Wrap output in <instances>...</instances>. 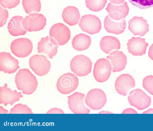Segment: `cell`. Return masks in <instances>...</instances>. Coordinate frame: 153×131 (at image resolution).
<instances>
[{
    "instance_id": "obj_36",
    "label": "cell",
    "mask_w": 153,
    "mask_h": 131,
    "mask_svg": "<svg viewBox=\"0 0 153 131\" xmlns=\"http://www.w3.org/2000/svg\"><path fill=\"white\" fill-rule=\"evenodd\" d=\"M111 2L115 4H120L124 2L126 0H109Z\"/></svg>"
},
{
    "instance_id": "obj_24",
    "label": "cell",
    "mask_w": 153,
    "mask_h": 131,
    "mask_svg": "<svg viewBox=\"0 0 153 131\" xmlns=\"http://www.w3.org/2000/svg\"><path fill=\"white\" fill-rule=\"evenodd\" d=\"M62 16L65 22L70 26H73L78 23L80 15L77 7L69 6L64 9L62 12Z\"/></svg>"
},
{
    "instance_id": "obj_12",
    "label": "cell",
    "mask_w": 153,
    "mask_h": 131,
    "mask_svg": "<svg viewBox=\"0 0 153 131\" xmlns=\"http://www.w3.org/2000/svg\"><path fill=\"white\" fill-rule=\"evenodd\" d=\"M85 95L76 92L68 96V103L70 109L74 114H88L90 110L84 103Z\"/></svg>"
},
{
    "instance_id": "obj_33",
    "label": "cell",
    "mask_w": 153,
    "mask_h": 131,
    "mask_svg": "<svg viewBox=\"0 0 153 131\" xmlns=\"http://www.w3.org/2000/svg\"><path fill=\"white\" fill-rule=\"evenodd\" d=\"M46 113H64V112L60 109L53 108L49 110Z\"/></svg>"
},
{
    "instance_id": "obj_37",
    "label": "cell",
    "mask_w": 153,
    "mask_h": 131,
    "mask_svg": "<svg viewBox=\"0 0 153 131\" xmlns=\"http://www.w3.org/2000/svg\"><path fill=\"white\" fill-rule=\"evenodd\" d=\"M153 113V109H149L143 112V113Z\"/></svg>"
},
{
    "instance_id": "obj_19",
    "label": "cell",
    "mask_w": 153,
    "mask_h": 131,
    "mask_svg": "<svg viewBox=\"0 0 153 131\" xmlns=\"http://www.w3.org/2000/svg\"><path fill=\"white\" fill-rule=\"evenodd\" d=\"M23 97L21 92H17L16 89L12 90L7 87V83L0 87V104H3L5 106L8 104L12 105L16 102L19 101Z\"/></svg>"
},
{
    "instance_id": "obj_11",
    "label": "cell",
    "mask_w": 153,
    "mask_h": 131,
    "mask_svg": "<svg viewBox=\"0 0 153 131\" xmlns=\"http://www.w3.org/2000/svg\"><path fill=\"white\" fill-rule=\"evenodd\" d=\"M50 37L54 39L58 45H63L69 40L71 33L69 28L64 24L58 23L53 25L49 32Z\"/></svg>"
},
{
    "instance_id": "obj_30",
    "label": "cell",
    "mask_w": 153,
    "mask_h": 131,
    "mask_svg": "<svg viewBox=\"0 0 153 131\" xmlns=\"http://www.w3.org/2000/svg\"><path fill=\"white\" fill-rule=\"evenodd\" d=\"M143 87L152 95H153V75L145 77L142 81Z\"/></svg>"
},
{
    "instance_id": "obj_29",
    "label": "cell",
    "mask_w": 153,
    "mask_h": 131,
    "mask_svg": "<svg viewBox=\"0 0 153 131\" xmlns=\"http://www.w3.org/2000/svg\"><path fill=\"white\" fill-rule=\"evenodd\" d=\"M134 6L142 9L153 7V0H128Z\"/></svg>"
},
{
    "instance_id": "obj_21",
    "label": "cell",
    "mask_w": 153,
    "mask_h": 131,
    "mask_svg": "<svg viewBox=\"0 0 153 131\" xmlns=\"http://www.w3.org/2000/svg\"><path fill=\"white\" fill-rule=\"evenodd\" d=\"M126 22L125 19L120 21L113 20L107 15L105 18L104 26L106 31L109 33L116 35L122 33L126 27Z\"/></svg>"
},
{
    "instance_id": "obj_34",
    "label": "cell",
    "mask_w": 153,
    "mask_h": 131,
    "mask_svg": "<svg viewBox=\"0 0 153 131\" xmlns=\"http://www.w3.org/2000/svg\"><path fill=\"white\" fill-rule=\"evenodd\" d=\"M122 113L137 114V112L133 108H128L124 110Z\"/></svg>"
},
{
    "instance_id": "obj_10",
    "label": "cell",
    "mask_w": 153,
    "mask_h": 131,
    "mask_svg": "<svg viewBox=\"0 0 153 131\" xmlns=\"http://www.w3.org/2000/svg\"><path fill=\"white\" fill-rule=\"evenodd\" d=\"M79 25L82 31L91 35L98 33L102 28L100 19L92 14H86L82 16Z\"/></svg>"
},
{
    "instance_id": "obj_14",
    "label": "cell",
    "mask_w": 153,
    "mask_h": 131,
    "mask_svg": "<svg viewBox=\"0 0 153 131\" xmlns=\"http://www.w3.org/2000/svg\"><path fill=\"white\" fill-rule=\"evenodd\" d=\"M18 60L9 52L0 53V70L8 74L14 73L20 68Z\"/></svg>"
},
{
    "instance_id": "obj_9",
    "label": "cell",
    "mask_w": 153,
    "mask_h": 131,
    "mask_svg": "<svg viewBox=\"0 0 153 131\" xmlns=\"http://www.w3.org/2000/svg\"><path fill=\"white\" fill-rule=\"evenodd\" d=\"M10 48L11 52L15 56L24 58L31 53L33 45L28 38H21L13 40L11 43Z\"/></svg>"
},
{
    "instance_id": "obj_3",
    "label": "cell",
    "mask_w": 153,
    "mask_h": 131,
    "mask_svg": "<svg viewBox=\"0 0 153 131\" xmlns=\"http://www.w3.org/2000/svg\"><path fill=\"white\" fill-rule=\"evenodd\" d=\"M79 84V80L74 74L68 72L60 76L56 83V88L61 93L66 95L75 90Z\"/></svg>"
},
{
    "instance_id": "obj_23",
    "label": "cell",
    "mask_w": 153,
    "mask_h": 131,
    "mask_svg": "<svg viewBox=\"0 0 153 131\" xmlns=\"http://www.w3.org/2000/svg\"><path fill=\"white\" fill-rule=\"evenodd\" d=\"M100 46L101 50L107 54H110L114 50L120 49L121 47L119 39L111 36L103 37L100 41Z\"/></svg>"
},
{
    "instance_id": "obj_27",
    "label": "cell",
    "mask_w": 153,
    "mask_h": 131,
    "mask_svg": "<svg viewBox=\"0 0 153 131\" xmlns=\"http://www.w3.org/2000/svg\"><path fill=\"white\" fill-rule=\"evenodd\" d=\"M86 7L90 10L97 12L105 7L107 0H85Z\"/></svg>"
},
{
    "instance_id": "obj_32",
    "label": "cell",
    "mask_w": 153,
    "mask_h": 131,
    "mask_svg": "<svg viewBox=\"0 0 153 131\" xmlns=\"http://www.w3.org/2000/svg\"><path fill=\"white\" fill-rule=\"evenodd\" d=\"M0 8V27L5 25L8 18V12L7 10L2 8L1 6Z\"/></svg>"
},
{
    "instance_id": "obj_13",
    "label": "cell",
    "mask_w": 153,
    "mask_h": 131,
    "mask_svg": "<svg viewBox=\"0 0 153 131\" xmlns=\"http://www.w3.org/2000/svg\"><path fill=\"white\" fill-rule=\"evenodd\" d=\"M59 47L57 42L51 37L48 36L42 37L38 43L37 49L38 53L44 54L52 59L57 53Z\"/></svg>"
},
{
    "instance_id": "obj_6",
    "label": "cell",
    "mask_w": 153,
    "mask_h": 131,
    "mask_svg": "<svg viewBox=\"0 0 153 131\" xmlns=\"http://www.w3.org/2000/svg\"><path fill=\"white\" fill-rule=\"evenodd\" d=\"M112 68L110 61L104 58L98 60L95 62L93 74L96 80L99 83L106 81L110 77Z\"/></svg>"
},
{
    "instance_id": "obj_4",
    "label": "cell",
    "mask_w": 153,
    "mask_h": 131,
    "mask_svg": "<svg viewBox=\"0 0 153 131\" xmlns=\"http://www.w3.org/2000/svg\"><path fill=\"white\" fill-rule=\"evenodd\" d=\"M107 97L105 92L98 88L90 90L87 93L85 99L86 105L93 110L101 109L105 105Z\"/></svg>"
},
{
    "instance_id": "obj_8",
    "label": "cell",
    "mask_w": 153,
    "mask_h": 131,
    "mask_svg": "<svg viewBox=\"0 0 153 131\" xmlns=\"http://www.w3.org/2000/svg\"><path fill=\"white\" fill-rule=\"evenodd\" d=\"M29 63L30 68L39 76L47 74L51 68L50 61L43 55L37 54L32 56L29 60Z\"/></svg>"
},
{
    "instance_id": "obj_28",
    "label": "cell",
    "mask_w": 153,
    "mask_h": 131,
    "mask_svg": "<svg viewBox=\"0 0 153 131\" xmlns=\"http://www.w3.org/2000/svg\"><path fill=\"white\" fill-rule=\"evenodd\" d=\"M9 114H33L31 109L26 104L18 103L11 108Z\"/></svg>"
},
{
    "instance_id": "obj_20",
    "label": "cell",
    "mask_w": 153,
    "mask_h": 131,
    "mask_svg": "<svg viewBox=\"0 0 153 131\" xmlns=\"http://www.w3.org/2000/svg\"><path fill=\"white\" fill-rule=\"evenodd\" d=\"M111 63L114 72H120L124 70L127 63L126 56L122 51L116 50L106 57Z\"/></svg>"
},
{
    "instance_id": "obj_18",
    "label": "cell",
    "mask_w": 153,
    "mask_h": 131,
    "mask_svg": "<svg viewBox=\"0 0 153 131\" xmlns=\"http://www.w3.org/2000/svg\"><path fill=\"white\" fill-rule=\"evenodd\" d=\"M149 44L145 38L133 36L128 40L126 45L129 53L133 56H141L146 54Z\"/></svg>"
},
{
    "instance_id": "obj_17",
    "label": "cell",
    "mask_w": 153,
    "mask_h": 131,
    "mask_svg": "<svg viewBox=\"0 0 153 131\" xmlns=\"http://www.w3.org/2000/svg\"><path fill=\"white\" fill-rule=\"evenodd\" d=\"M106 10L109 17L116 21H120L125 18L128 14L129 8L126 2L119 5L113 4L109 2Z\"/></svg>"
},
{
    "instance_id": "obj_7",
    "label": "cell",
    "mask_w": 153,
    "mask_h": 131,
    "mask_svg": "<svg viewBox=\"0 0 153 131\" xmlns=\"http://www.w3.org/2000/svg\"><path fill=\"white\" fill-rule=\"evenodd\" d=\"M130 104L139 110H143L149 107L151 99L142 89H136L131 91L128 97Z\"/></svg>"
},
{
    "instance_id": "obj_16",
    "label": "cell",
    "mask_w": 153,
    "mask_h": 131,
    "mask_svg": "<svg viewBox=\"0 0 153 131\" xmlns=\"http://www.w3.org/2000/svg\"><path fill=\"white\" fill-rule=\"evenodd\" d=\"M147 22L143 17L134 16L128 21V29L134 35L143 36L149 30Z\"/></svg>"
},
{
    "instance_id": "obj_2",
    "label": "cell",
    "mask_w": 153,
    "mask_h": 131,
    "mask_svg": "<svg viewBox=\"0 0 153 131\" xmlns=\"http://www.w3.org/2000/svg\"><path fill=\"white\" fill-rule=\"evenodd\" d=\"M92 63L87 56L82 54L76 55L71 60L70 67L71 71L79 77H84L90 74Z\"/></svg>"
},
{
    "instance_id": "obj_22",
    "label": "cell",
    "mask_w": 153,
    "mask_h": 131,
    "mask_svg": "<svg viewBox=\"0 0 153 131\" xmlns=\"http://www.w3.org/2000/svg\"><path fill=\"white\" fill-rule=\"evenodd\" d=\"M24 18L21 16H15L12 17L7 25V28L10 34L16 36L25 35L27 32L23 27L22 22Z\"/></svg>"
},
{
    "instance_id": "obj_26",
    "label": "cell",
    "mask_w": 153,
    "mask_h": 131,
    "mask_svg": "<svg viewBox=\"0 0 153 131\" xmlns=\"http://www.w3.org/2000/svg\"><path fill=\"white\" fill-rule=\"evenodd\" d=\"M23 9L27 14L34 12H39L41 9V3L40 0H22Z\"/></svg>"
},
{
    "instance_id": "obj_15",
    "label": "cell",
    "mask_w": 153,
    "mask_h": 131,
    "mask_svg": "<svg viewBox=\"0 0 153 131\" xmlns=\"http://www.w3.org/2000/svg\"><path fill=\"white\" fill-rule=\"evenodd\" d=\"M135 81L133 77L128 74H124L116 79L114 86L116 91L119 94L126 96L128 90L135 87Z\"/></svg>"
},
{
    "instance_id": "obj_1",
    "label": "cell",
    "mask_w": 153,
    "mask_h": 131,
    "mask_svg": "<svg viewBox=\"0 0 153 131\" xmlns=\"http://www.w3.org/2000/svg\"><path fill=\"white\" fill-rule=\"evenodd\" d=\"M16 87L24 94L30 95L36 90L38 82L36 77L26 68L19 70L15 78Z\"/></svg>"
},
{
    "instance_id": "obj_5",
    "label": "cell",
    "mask_w": 153,
    "mask_h": 131,
    "mask_svg": "<svg viewBox=\"0 0 153 131\" xmlns=\"http://www.w3.org/2000/svg\"><path fill=\"white\" fill-rule=\"evenodd\" d=\"M47 19L42 14L33 13L26 16L22 22L23 28L29 32L39 31L46 24Z\"/></svg>"
},
{
    "instance_id": "obj_35",
    "label": "cell",
    "mask_w": 153,
    "mask_h": 131,
    "mask_svg": "<svg viewBox=\"0 0 153 131\" xmlns=\"http://www.w3.org/2000/svg\"><path fill=\"white\" fill-rule=\"evenodd\" d=\"M148 55L149 57L153 60V43L150 46L149 48Z\"/></svg>"
},
{
    "instance_id": "obj_31",
    "label": "cell",
    "mask_w": 153,
    "mask_h": 131,
    "mask_svg": "<svg viewBox=\"0 0 153 131\" xmlns=\"http://www.w3.org/2000/svg\"><path fill=\"white\" fill-rule=\"evenodd\" d=\"M20 0H0L1 5L9 9L15 7L19 3Z\"/></svg>"
},
{
    "instance_id": "obj_25",
    "label": "cell",
    "mask_w": 153,
    "mask_h": 131,
    "mask_svg": "<svg viewBox=\"0 0 153 131\" xmlns=\"http://www.w3.org/2000/svg\"><path fill=\"white\" fill-rule=\"evenodd\" d=\"M91 43L90 36L82 33H79L74 36L71 42L73 48L79 51L86 50L89 47Z\"/></svg>"
}]
</instances>
